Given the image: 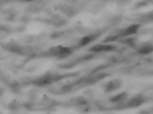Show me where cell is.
Segmentation results:
<instances>
[{"mask_svg": "<svg viewBox=\"0 0 153 114\" xmlns=\"http://www.w3.org/2000/svg\"><path fill=\"white\" fill-rule=\"evenodd\" d=\"M140 26H141L140 24H138V23L131 24L130 26H129L128 27L123 28V29L119 31V32L117 33V35L120 38L135 35L138 32Z\"/></svg>", "mask_w": 153, "mask_h": 114, "instance_id": "cell-3", "label": "cell"}, {"mask_svg": "<svg viewBox=\"0 0 153 114\" xmlns=\"http://www.w3.org/2000/svg\"><path fill=\"white\" fill-rule=\"evenodd\" d=\"M117 41L119 43H121L123 45L135 46L137 40H136V38L135 37L128 36V37H124L119 38Z\"/></svg>", "mask_w": 153, "mask_h": 114, "instance_id": "cell-10", "label": "cell"}, {"mask_svg": "<svg viewBox=\"0 0 153 114\" xmlns=\"http://www.w3.org/2000/svg\"><path fill=\"white\" fill-rule=\"evenodd\" d=\"M119 36L117 34L116 35H111L107 37L106 39H105L103 41V43H107V42H111L115 41H117L119 39Z\"/></svg>", "mask_w": 153, "mask_h": 114, "instance_id": "cell-11", "label": "cell"}, {"mask_svg": "<svg viewBox=\"0 0 153 114\" xmlns=\"http://www.w3.org/2000/svg\"><path fill=\"white\" fill-rule=\"evenodd\" d=\"M146 102V100L144 97L142 96V95L138 94L135 96L131 98L130 99H129L127 102L126 105L127 107L130 108L138 107L142 105L143 104H144Z\"/></svg>", "mask_w": 153, "mask_h": 114, "instance_id": "cell-6", "label": "cell"}, {"mask_svg": "<svg viewBox=\"0 0 153 114\" xmlns=\"http://www.w3.org/2000/svg\"><path fill=\"white\" fill-rule=\"evenodd\" d=\"M123 86V83L120 79H115L110 80L109 82L107 83L104 86V90L106 93H111L113 91H116L121 88Z\"/></svg>", "mask_w": 153, "mask_h": 114, "instance_id": "cell-5", "label": "cell"}, {"mask_svg": "<svg viewBox=\"0 0 153 114\" xmlns=\"http://www.w3.org/2000/svg\"><path fill=\"white\" fill-rule=\"evenodd\" d=\"M19 1H35V0H19Z\"/></svg>", "mask_w": 153, "mask_h": 114, "instance_id": "cell-12", "label": "cell"}, {"mask_svg": "<svg viewBox=\"0 0 153 114\" xmlns=\"http://www.w3.org/2000/svg\"><path fill=\"white\" fill-rule=\"evenodd\" d=\"M99 36H100V34H91L85 36L81 38L78 43V46L83 47L85 45H88L90 43H91L92 42H93L94 41L97 39Z\"/></svg>", "mask_w": 153, "mask_h": 114, "instance_id": "cell-7", "label": "cell"}, {"mask_svg": "<svg viewBox=\"0 0 153 114\" xmlns=\"http://www.w3.org/2000/svg\"><path fill=\"white\" fill-rule=\"evenodd\" d=\"M61 77H61V75L47 73L35 79L33 81V83L38 86H44L49 85L57 80H59Z\"/></svg>", "mask_w": 153, "mask_h": 114, "instance_id": "cell-2", "label": "cell"}, {"mask_svg": "<svg viewBox=\"0 0 153 114\" xmlns=\"http://www.w3.org/2000/svg\"><path fill=\"white\" fill-rule=\"evenodd\" d=\"M128 97V93L123 91L119 93L110 98V102L112 103H121L126 101Z\"/></svg>", "mask_w": 153, "mask_h": 114, "instance_id": "cell-8", "label": "cell"}, {"mask_svg": "<svg viewBox=\"0 0 153 114\" xmlns=\"http://www.w3.org/2000/svg\"><path fill=\"white\" fill-rule=\"evenodd\" d=\"M152 51L153 46L151 42H146V43H143L137 50L138 53L141 55L150 54L151 53H152Z\"/></svg>", "mask_w": 153, "mask_h": 114, "instance_id": "cell-9", "label": "cell"}, {"mask_svg": "<svg viewBox=\"0 0 153 114\" xmlns=\"http://www.w3.org/2000/svg\"><path fill=\"white\" fill-rule=\"evenodd\" d=\"M74 49L71 47L64 46H52L47 50V54L49 56L56 57L57 58L63 59L72 54Z\"/></svg>", "mask_w": 153, "mask_h": 114, "instance_id": "cell-1", "label": "cell"}, {"mask_svg": "<svg viewBox=\"0 0 153 114\" xmlns=\"http://www.w3.org/2000/svg\"><path fill=\"white\" fill-rule=\"evenodd\" d=\"M117 48L116 45L111 44H98L94 45L89 50L93 53H102V52H110L115 51Z\"/></svg>", "mask_w": 153, "mask_h": 114, "instance_id": "cell-4", "label": "cell"}]
</instances>
